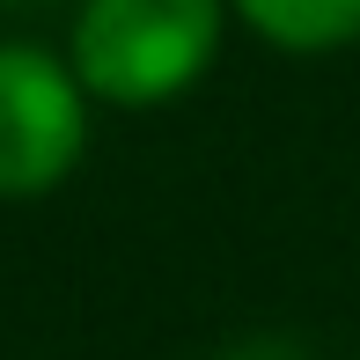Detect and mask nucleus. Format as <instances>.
Returning <instances> with one entry per match:
<instances>
[{
	"instance_id": "7ed1b4c3",
	"label": "nucleus",
	"mask_w": 360,
	"mask_h": 360,
	"mask_svg": "<svg viewBox=\"0 0 360 360\" xmlns=\"http://www.w3.org/2000/svg\"><path fill=\"white\" fill-rule=\"evenodd\" d=\"M272 52H346L360 44V0H228Z\"/></svg>"
},
{
	"instance_id": "f03ea898",
	"label": "nucleus",
	"mask_w": 360,
	"mask_h": 360,
	"mask_svg": "<svg viewBox=\"0 0 360 360\" xmlns=\"http://www.w3.org/2000/svg\"><path fill=\"white\" fill-rule=\"evenodd\" d=\"M89 147V89L44 44H0V199H44Z\"/></svg>"
},
{
	"instance_id": "f257e3e1",
	"label": "nucleus",
	"mask_w": 360,
	"mask_h": 360,
	"mask_svg": "<svg viewBox=\"0 0 360 360\" xmlns=\"http://www.w3.org/2000/svg\"><path fill=\"white\" fill-rule=\"evenodd\" d=\"M221 37L228 0H81L67 67L81 74L89 103L155 110L221 59Z\"/></svg>"
},
{
	"instance_id": "20e7f679",
	"label": "nucleus",
	"mask_w": 360,
	"mask_h": 360,
	"mask_svg": "<svg viewBox=\"0 0 360 360\" xmlns=\"http://www.w3.org/2000/svg\"><path fill=\"white\" fill-rule=\"evenodd\" d=\"M221 360H309L294 338H243V346H228Z\"/></svg>"
}]
</instances>
